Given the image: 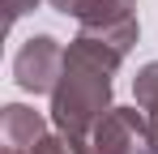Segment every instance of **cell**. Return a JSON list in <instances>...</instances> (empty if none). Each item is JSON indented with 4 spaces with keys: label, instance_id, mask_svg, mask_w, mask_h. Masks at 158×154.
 Wrapping results in <instances>:
<instances>
[{
    "label": "cell",
    "instance_id": "10",
    "mask_svg": "<svg viewBox=\"0 0 158 154\" xmlns=\"http://www.w3.org/2000/svg\"><path fill=\"white\" fill-rule=\"evenodd\" d=\"M150 128H154V154H158V120H150Z\"/></svg>",
    "mask_w": 158,
    "mask_h": 154
},
{
    "label": "cell",
    "instance_id": "1",
    "mask_svg": "<svg viewBox=\"0 0 158 154\" xmlns=\"http://www.w3.org/2000/svg\"><path fill=\"white\" fill-rule=\"evenodd\" d=\"M120 64H124V56L115 47H107L103 39L81 30L69 43L64 77L52 94V124L73 137H90L94 124L111 111V77Z\"/></svg>",
    "mask_w": 158,
    "mask_h": 154
},
{
    "label": "cell",
    "instance_id": "3",
    "mask_svg": "<svg viewBox=\"0 0 158 154\" xmlns=\"http://www.w3.org/2000/svg\"><path fill=\"white\" fill-rule=\"evenodd\" d=\"M64 56L69 47L52 39V34H34L26 39L17 56H13V77H17V86L26 90V94H56V86H60V77H64Z\"/></svg>",
    "mask_w": 158,
    "mask_h": 154
},
{
    "label": "cell",
    "instance_id": "2",
    "mask_svg": "<svg viewBox=\"0 0 158 154\" xmlns=\"http://www.w3.org/2000/svg\"><path fill=\"white\" fill-rule=\"evenodd\" d=\"M85 141L90 154H154V128L141 107H111Z\"/></svg>",
    "mask_w": 158,
    "mask_h": 154
},
{
    "label": "cell",
    "instance_id": "8",
    "mask_svg": "<svg viewBox=\"0 0 158 154\" xmlns=\"http://www.w3.org/2000/svg\"><path fill=\"white\" fill-rule=\"evenodd\" d=\"M0 4H4V22L9 26L17 22V17H26L30 9H39V0H0Z\"/></svg>",
    "mask_w": 158,
    "mask_h": 154
},
{
    "label": "cell",
    "instance_id": "5",
    "mask_svg": "<svg viewBox=\"0 0 158 154\" xmlns=\"http://www.w3.org/2000/svg\"><path fill=\"white\" fill-rule=\"evenodd\" d=\"M137 22V0H81L77 26L81 30H115V26Z\"/></svg>",
    "mask_w": 158,
    "mask_h": 154
},
{
    "label": "cell",
    "instance_id": "6",
    "mask_svg": "<svg viewBox=\"0 0 158 154\" xmlns=\"http://www.w3.org/2000/svg\"><path fill=\"white\" fill-rule=\"evenodd\" d=\"M132 94H137V107L150 120H158V60H150L141 73L132 77Z\"/></svg>",
    "mask_w": 158,
    "mask_h": 154
},
{
    "label": "cell",
    "instance_id": "9",
    "mask_svg": "<svg viewBox=\"0 0 158 154\" xmlns=\"http://www.w3.org/2000/svg\"><path fill=\"white\" fill-rule=\"evenodd\" d=\"M52 9H60L64 17H77V9H81V0H52Z\"/></svg>",
    "mask_w": 158,
    "mask_h": 154
},
{
    "label": "cell",
    "instance_id": "4",
    "mask_svg": "<svg viewBox=\"0 0 158 154\" xmlns=\"http://www.w3.org/2000/svg\"><path fill=\"white\" fill-rule=\"evenodd\" d=\"M47 137V120L26 107V103H9L0 111V146L4 154H34V146Z\"/></svg>",
    "mask_w": 158,
    "mask_h": 154
},
{
    "label": "cell",
    "instance_id": "7",
    "mask_svg": "<svg viewBox=\"0 0 158 154\" xmlns=\"http://www.w3.org/2000/svg\"><path fill=\"white\" fill-rule=\"evenodd\" d=\"M34 154H90V141L85 137H73V133H47Z\"/></svg>",
    "mask_w": 158,
    "mask_h": 154
}]
</instances>
